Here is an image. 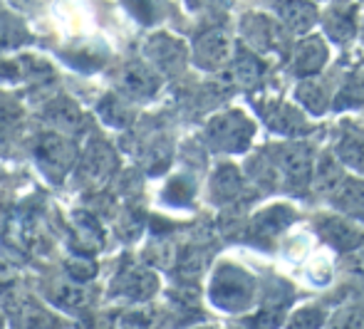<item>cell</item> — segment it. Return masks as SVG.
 Masks as SVG:
<instances>
[{
  "instance_id": "obj_2",
  "label": "cell",
  "mask_w": 364,
  "mask_h": 329,
  "mask_svg": "<svg viewBox=\"0 0 364 329\" xmlns=\"http://www.w3.org/2000/svg\"><path fill=\"white\" fill-rule=\"evenodd\" d=\"M325 63V45L320 43V40H310V43L300 45V50H297V70H300V75H312V72H317Z\"/></svg>"
},
{
  "instance_id": "obj_1",
  "label": "cell",
  "mask_w": 364,
  "mask_h": 329,
  "mask_svg": "<svg viewBox=\"0 0 364 329\" xmlns=\"http://www.w3.org/2000/svg\"><path fill=\"white\" fill-rule=\"evenodd\" d=\"M327 30L335 40H347L352 38V30H355V8L350 5H335L327 15Z\"/></svg>"
},
{
  "instance_id": "obj_7",
  "label": "cell",
  "mask_w": 364,
  "mask_h": 329,
  "mask_svg": "<svg viewBox=\"0 0 364 329\" xmlns=\"http://www.w3.org/2000/svg\"><path fill=\"white\" fill-rule=\"evenodd\" d=\"M335 329H364V315H360V312H345L342 317H337Z\"/></svg>"
},
{
  "instance_id": "obj_4",
  "label": "cell",
  "mask_w": 364,
  "mask_h": 329,
  "mask_svg": "<svg viewBox=\"0 0 364 329\" xmlns=\"http://www.w3.org/2000/svg\"><path fill=\"white\" fill-rule=\"evenodd\" d=\"M337 205H342L350 213H364V183L347 181L337 193Z\"/></svg>"
},
{
  "instance_id": "obj_6",
  "label": "cell",
  "mask_w": 364,
  "mask_h": 329,
  "mask_svg": "<svg viewBox=\"0 0 364 329\" xmlns=\"http://www.w3.org/2000/svg\"><path fill=\"white\" fill-rule=\"evenodd\" d=\"M342 102H350V104H362L364 102V70H357L350 77L345 92H342Z\"/></svg>"
},
{
  "instance_id": "obj_5",
  "label": "cell",
  "mask_w": 364,
  "mask_h": 329,
  "mask_svg": "<svg viewBox=\"0 0 364 329\" xmlns=\"http://www.w3.org/2000/svg\"><path fill=\"white\" fill-rule=\"evenodd\" d=\"M283 15L288 18V25L297 33L307 30L312 25V20H315V8L312 5H283Z\"/></svg>"
},
{
  "instance_id": "obj_3",
  "label": "cell",
  "mask_w": 364,
  "mask_h": 329,
  "mask_svg": "<svg viewBox=\"0 0 364 329\" xmlns=\"http://www.w3.org/2000/svg\"><path fill=\"white\" fill-rule=\"evenodd\" d=\"M340 156L345 158L350 166L355 168H364V136H357V134H345L337 146Z\"/></svg>"
}]
</instances>
